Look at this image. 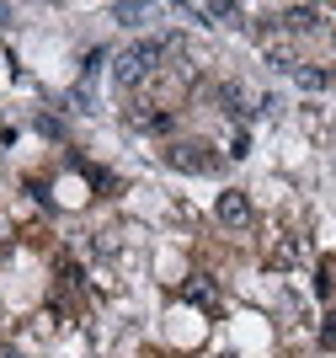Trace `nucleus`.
<instances>
[{
    "label": "nucleus",
    "instance_id": "nucleus-1",
    "mask_svg": "<svg viewBox=\"0 0 336 358\" xmlns=\"http://www.w3.org/2000/svg\"><path fill=\"white\" fill-rule=\"evenodd\" d=\"M166 38H145V43H133V48H123V54H117V64H112V80L123 91L129 86H139V80H145V75H155V64H161V54H166Z\"/></svg>",
    "mask_w": 336,
    "mask_h": 358
},
{
    "label": "nucleus",
    "instance_id": "nucleus-2",
    "mask_svg": "<svg viewBox=\"0 0 336 358\" xmlns=\"http://www.w3.org/2000/svg\"><path fill=\"white\" fill-rule=\"evenodd\" d=\"M166 161H171L176 171H198V177L219 171V155H208V145H198V139H176V145L166 150Z\"/></svg>",
    "mask_w": 336,
    "mask_h": 358
},
{
    "label": "nucleus",
    "instance_id": "nucleus-3",
    "mask_svg": "<svg viewBox=\"0 0 336 358\" xmlns=\"http://www.w3.org/2000/svg\"><path fill=\"white\" fill-rule=\"evenodd\" d=\"M251 198L246 193H219V224L224 230H251Z\"/></svg>",
    "mask_w": 336,
    "mask_h": 358
},
{
    "label": "nucleus",
    "instance_id": "nucleus-4",
    "mask_svg": "<svg viewBox=\"0 0 336 358\" xmlns=\"http://www.w3.org/2000/svg\"><path fill=\"white\" fill-rule=\"evenodd\" d=\"M187 299H192V305H203V310H219V284H214L208 273H192V278H187Z\"/></svg>",
    "mask_w": 336,
    "mask_h": 358
},
{
    "label": "nucleus",
    "instance_id": "nucleus-5",
    "mask_svg": "<svg viewBox=\"0 0 336 358\" xmlns=\"http://www.w3.org/2000/svg\"><path fill=\"white\" fill-rule=\"evenodd\" d=\"M299 257H305V241H299V236H283L278 246H272V268H293Z\"/></svg>",
    "mask_w": 336,
    "mask_h": 358
},
{
    "label": "nucleus",
    "instance_id": "nucleus-6",
    "mask_svg": "<svg viewBox=\"0 0 336 358\" xmlns=\"http://www.w3.org/2000/svg\"><path fill=\"white\" fill-rule=\"evenodd\" d=\"M133 129H145V134H171L176 118L171 113H133Z\"/></svg>",
    "mask_w": 336,
    "mask_h": 358
},
{
    "label": "nucleus",
    "instance_id": "nucleus-7",
    "mask_svg": "<svg viewBox=\"0 0 336 358\" xmlns=\"http://www.w3.org/2000/svg\"><path fill=\"white\" fill-rule=\"evenodd\" d=\"M315 22H321V11H315V6H293V11H283V27H315Z\"/></svg>",
    "mask_w": 336,
    "mask_h": 358
},
{
    "label": "nucleus",
    "instance_id": "nucleus-8",
    "mask_svg": "<svg viewBox=\"0 0 336 358\" xmlns=\"http://www.w3.org/2000/svg\"><path fill=\"white\" fill-rule=\"evenodd\" d=\"M326 80H331L326 70H299V86H305V91H321Z\"/></svg>",
    "mask_w": 336,
    "mask_h": 358
},
{
    "label": "nucleus",
    "instance_id": "nucleus-9",
    "mask_svg": "<svg viewBox=\"0 0 336 358\" xmlns=\"http://www.w3.org/2000/svg\"><path fill=\"white\" fill-rule=\"evenodd\" d=\"M112 16H117V22H129V27H133V22H145V6H112Z\"/></svg>",
    "mask_w": 336,
    "mask_h": 358
},
{
    "label": "nucleus",
    "instance_id": "nucleus-10",
    "mask_svg": "<svg viewBox=\"0 0 336 358\" xmlns=\"http://www.w3.org/2000/svg\"><path fill=\"white\" fill-rule=\"evenodd\" d=\"M267 59L278 64V70H293V54H288V48H272V54H267Z\"/></svg>",
    "mask_w": 336,
    "mask_h": 358
}]
</instances>
